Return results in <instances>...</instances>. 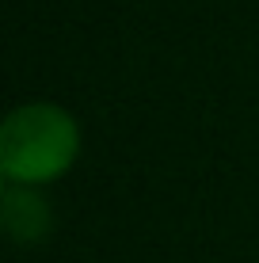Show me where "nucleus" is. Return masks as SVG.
I'll return each instance as SVG.
<instances>
[{
  "label": "nucleus",
  "mask_w": 259,
  "mask_h": 263,
  "mask_svg": "<svg viewBox=\"0 0 259 263\" xmlns=\"http://www.w3.org/2000/svg\"><path fill=\"white\" fill-rule=\"evenodd\" d=\"M80 130L53 103L15 107L0 126V172L8 183L38 187L57 179L76 160Z\"/></svg>",
  "instance_id": "f257e3e1"
},
{
  "label": "nucleus",
  "mask_w": 259,
  "mask_h": 263,
  "mask_svg": "<svg viewBox=\"0 0 259 263\" xmlns=\"http://www.w3.org/2000/svg\"><path fill=\"white\" fill-rule=\"evenodd\" d=\"M4 225L15 240H38L50 225L46 202L23 183H8L4 191Z\"/></svg>",
  "instance_id": "f03ea898"
}]
</instances>
